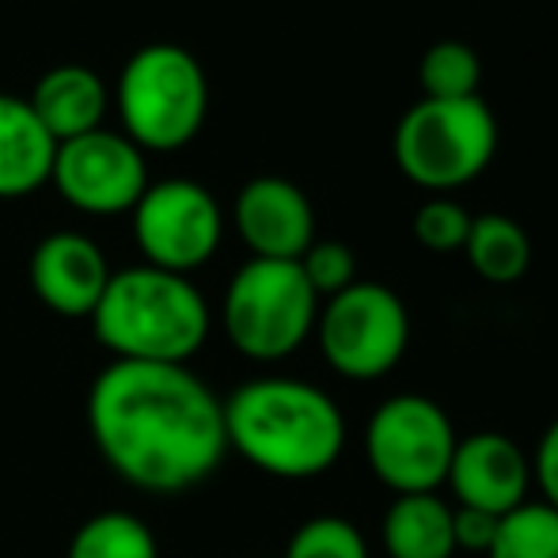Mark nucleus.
<instances>
[{
	"mask_svg": "<svg viewBox=\"0 0 558 558\" xmlns=\"http://www.w3.org/2000/svg\"><path fill=\"white\" fill-rule=\"evenodd\" d=\"M133 240L145 255V266L191 278L221 247L225 214L202 183L163 179L148 183L133 206Z\"/></svg>",
	"mask_w": 558,
	"mask_h": 558,
	"instance_id": "obj_9",
	"label": "nucleus"
},
{
	"mask_svg": "<svg viewBox=\"0 0 558 558\" xmlns=\"http://www.w3.org/2000/svg\"><path fill=\"white\" fill-rule=\"evenodd\" d=\"M471 232V214L452 198H429L426 206H418L414 214V240L422 247L437 251V255H448V251H463Z\"/></svg>",
	"mask_w": 558,
	"mask_h": 558,
	"instance_id": "obj_23",
	"label": "nucleus"
},
{
	"mask_svg": "<svg viewBox=\"0 0 558 558\" xmlns=\"http://www.w3.org/2000/svg\"><path fill=\"white\" fill-rule=\"evenodd\" d=\"M445 486L452 490L456 506L478 509V513H490V517H506L529 501L532 460L506 434L483 429V434H471L456 441Z\"/></svg>",
	"mask_w": 558,
	"mask_h": 558,
	"instance_id": "obj_12",
	"label": "nucleus"
},
{
	"mask_svg": "<svg viewBox=\"0 0 558 558\" xmlns=\"http://www.w3.org/2000/svg\"><path fill=\"white\" fill-rule=\"evenodd\" d=\"M316 338L338 376L368 384L403 361L411 342V316L388 286L353 281L350 289L319 304Z\"/></svg>",
	"mask_w": 558,
	"mask_h": 558,
	"instance_id": "obj_8",
	"label": "nucleus"
},
{
	"mask_svg": "<svg viewBox=\"0 0 558 558\" xmlns=\"http://www.w3.org/2000/svg\"><path fill=\"white\" fill-rule=\"evenodd\" d=\"M388 558H452V506L441 494H399L384 513Z\"/></svg>",
	"mask_w": 558,
	"mask_h": 558,
	"instance_id": "obj_16",
	"label": "nucleus"
},
{
	"mask_svg": "<svg viewBox=\"0 0 558 558\" xmlns=\"http://www.w3.org/2000/svg\"><path fill=\"white\" fill-rule=\"evenodd\" d=\"M232 225L251 258L301 263L316 243V214L308 194L281 175H258L235 194Z\"/></svg>",
	"mask_w": 558,
	"mask_h": 558,
	"instance_id": "obj_11",
	"label": "nucleus"
},
{
	"mask_svg": "<svg viewBox=\"0 0 558 558\" xmlns=\"http://www.w3.org/2000/svg\"><path fill=\"white\" fill-rule=\"evenodd\" d=\"M456 426L445 407L429 396H391L373 411L365 426L368 471L388 490L437 494L448 478L456 452Z\"/></svg>",
	"mask_w": 558,
	"mask_h": 558,
	"instance_id": "obj_7",
	"label": "nucleus"
},
{
	"mask_svg": "<svg viewBox=\"0 0 558 558\" xmlns=\"http://www.w3.org/2000/svg\"><path fill=\"white\" fill-rule=\"evenodd\" d=\"M463 255H468L471 270L483 281H490V286H513L532 266V240L513 217L483 214V217H471Z\"/></svg>",
	"mask_w": 558,
	"mask_h": 558,
	"instance_id": "obj_17",
	"label": "nucleus"
},
{
	"mask_svg": "<svg viewBox=\"0 0 558 558\" xmlns=\"http://www.w3.org/2000/svg\"><path fill=\"white\" fill-rule=\"evenodd\" d=\"M319 296L301 263L251 258L232 274L221 304V327L235 353L251 361H286L316 335Z\"/></svg>",
	"mask_w": 558,
	"mask_h": 558,
	"instance_id": "obj_6",
	"label": "nucleus"
},
{
	"mask_svg": "<svg viewBox=\"0 0 558 558\" xmlns=\"http://www.w3.org/2000/svg\"><path fill=\"white\" fill-rule=\"evenodd\" d=\"M486 558H558V509L547 501H524L501 517Z\"/></svg>",
	"mask_w": 558,
	"mask_h": 558,
	"instance_id": "obj_20",
	"label": "nucleus"
},
{
	"mask_svg": "<svg viewBox=\"0 0 558 558\" xmlns=\"http://www.w3.org/2000/svg\"><path fill=\"white\" fill-rule=\"evenodd\" d=\"M483 61L460 38H441L418 61L422 99H471L478 96Z\"/></svg>",
	"mask_w": 558,
	"mask_h": 558,
	"instance_id": "obj_19",
	"label": "nucleus"
},
{
	"mask_svg": "<svg viewBox=\"0 0 558 558\" xmlns=\"http://www.w3.org/2000/svg\"><path fill=\"white\" fill-rule=\"evenodd\" d=\"M391 153L399 171L422 191H460L490 168L498 153V122L483 96L418 99L399 118Z\"/></svg>",
	"mask_w": 558,
	"mask_h": 558,
	"instance_id": "obj_5",
	"label": "nucleus"
},
{
	"mask_svg": "<svg viewBox=\"0 0 558 558\" xmlns=\"http://www.w3.org/2000/svg\"><path fill=\"white\" fill-rule=\"evenodd\" d=\"M301 270H304V278H308L312 293H316L319 304H324L357 281V258H353V251L345 247V243L316 240L301 255Z\"/></svg>",
	"mask_w": 558,
	"mask_h": 558,
	"instance_id": "obj_22",
	"label": "nucleus"
},
{
	"mask_svg": "<svg viewBox=\"0 0 558 558\" xmlns=\"http://www.w3.org/2000/svg\"><path fill=\"white\" fill-rule=\"evenodd\" d=\"M92 327L114 361L186 365L206 345L214 316L191 278L156 266H130L107 281Z\"/></svg>",
	"mask_w": 558,
	"mask_h": 558,
	"instance_id": "obj_3",
	"label": "nucleus"
},
{
	"mask_svg": "<svg viewBox=\"0 0 558 558\" xmlns=\"http://www.w3.org/2000/svg\"><path fill=\"white\" fill-rule=\"evenodd\" d=\"M88 434L107 468L145 494H186L228 456L225 399L191 365L111 361L92 380Z\"/></svg>",
	"mask_w": 558,
	"mask_h": 558,
	"instance_id": "obj_1",
	"label": "nucleus"
},
{
	"mask_svg": "<svg viewBox=\"0 0 558 558\" xmlns=\"http://www.w3.org/2000/svg\"><path fill=\"white\" fill-rule=\"evenodd\" d=\"M114 107L141 153H179L198 137L209 111V81L186 46H141L122 65Z\"/></svg>",
	"mask_w": 558,
	"mask_h": 558,
	"instance_id": "obj_4",
	"label": "nucleus"
},
{
	"mask_svg": "<svg viewBox=\"0 0 558 558\" xmlns=\"http://www.w3.org/2000/svg\"><path fill=\"white\" fill-rule=\"evenodd\" d=\"M31 289L50 312L65 319H92L96 304L104 301L111 266L96 240L81 232H50L31 251Z\"/></svg>",
	"mask_w": 558,
	"mask_h": 558,
	"instance_id": "obj_13",
	"label": "nucleus"
},
{
	"mask_svg": "<svg viewBox=\"0 0 558 558\" xmlns=\"http://www.w3.org/2000/svg\"><path fill=\"white\" fill-rule=\"evenodd\" d=\"M50 183L81 214L118 217L133 214L141 194L148 191V163L125 133L92 130L84 137L61 141Z\"/></svg>",
	"mask_w": 558,
	"mask_h": 558,
	"instance_id": "obj_10",
	"label": "nucleus"
},
{
	"mask_svg": "<svg viewBox=\"0 0 558 558\" xmlns=\"http://www.w3.org/2000/svg\"><path fill=\"white\" fill-rule=\"evenodd\" d=\"M532 483L539 486V494L551 509H558V418L547 426V434L539 437L536 463H532Z\"/></svg>",
	"mask_w": 558,
	"mask_h": 558,
	"instance_id": "obj_25",
	"label": "nucleus"
},
{
	"mask_svg": "<svg viewBox=\"0 0 558 558\" xmlns=\"http://www.w3.org/2000/svg\"><path fill=\"white\" fill-rule=\"evenodd\" d=\"M58 141L27 99L0 92V198H27L50 183Z\"/></svg>",
	"mask_w": 558,
	"mask_h": 558,
	"instance_id": "obj_15",
	"label": "nucleus"
},
{
	"mask_svg": "<svg viewBox=\"0 0 558 558\" xmlns=\"http://www.w3.org/2000/svg\"><path fill=\"white\" fill-rule=\"evenodd\" d=\"M228 452L274 478H316L345 448V418L324 388L293 376H258L225 399Z\"/></svg>",
	"mask_w": 558,
	"mask_h": 558,
	"instance_id": "obj_2",
	"label": "nucleus"
},
{
	"mask_svg": "<svg viewBox=\"0 0 558 558\" xmlns=\"http://www.w3.org/2000/svg\"><path fill=\"white\" fill-rule=\"evenodd\" d=\"M498 524L501 517L490 513H478V509H463L452 506V539H456V551H478L486 555L498 536Z\"/></svg>",
	"mask_w": 558,
	"mask_h": 558,
	"instance_id": "obj_24",
	"label": "nucleus"
},
{
	"mask_svg": "<svg viewBox=\"0 0 558 558\" xmlns=\"http://www.w3.org/2000/svg\"><path fill=\"white\" fill-rule=\"evenodd\" d=\"M281 558H368V544L353 521L324 513V517H308L289 536Z\"/></svg>",
	"mask_w": 558,
	"mask_h": 558,
	"instance_id": "obj_21",
	"label": "nucleus"
},
{
	"mask_svg": "<svg viewBox=\"0 0 558 558\" xmlns=\"http://www.w3.org/2000/svg\"><path fill=\"white\" fill-rule=\"evenodd\" d=\"M31 111L46 125L53 141H73L92 130H104V114L111 107L104 76L88 65H58L38 76L31 92Z\"/></svg>",
	"mask_w": 558,
	"mask_h": 558,
	"instance_id": "obj_14",
	"label": "nucleus"
},
{
	"mask_svg": "<svg viewBox=\"0 0 558 558\" xmlns=\"http://www.w3.org/2000/svg\"><path fill=\"white\" fill-rule=\"evenodd\" d=\"M65 558H160V544L141 517L104 509L73 532Z\"/></svg>",
	"mask_w": 558,
	"mask_h": 558,
	"instance_id": "obj_18",
	"label": "nucleus"
}]
</instances>
